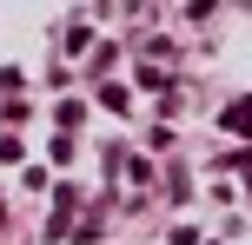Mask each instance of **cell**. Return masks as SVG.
I'll use <instances>...</instances> for the list:
<instances>
[{"label":"cell","instance_id":"obj_2","mask_svg":"<svg viewBox=\"0 0 252 245\" xmlns=\"http://www.w3.org/2000/svg\"><path fill=\"white\" fill-rule=\"evenodd\" d=\"M53 119H60V133H73L80 119H87V106H73V100H66V106H60V113H53Z\"/></svg>","mask_w":252,"mask_h":245},{"label":"cell","instance_id":"obj_1","mask_svg":"<svg viewBox=\"0 0 252 245\" xmlns=\"http://www.w3.org/2000/svg\"><path fill=\"white\" fill-rule=\"evenodd\" d=\"M226 133L252 139V100H232V106H226Z\"/></svg>","mask_w":252,"mask_h":245}]
</instances>
